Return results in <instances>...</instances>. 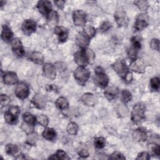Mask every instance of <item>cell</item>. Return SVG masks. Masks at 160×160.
Instances as JSON below:
<instances>
[{"mask_svg":"<svg viewBox=\"0 0 160 160\" xmlns=\"http://www.w3.org/2000/svg\"><path fill=\"white\" fill-rule=\"evenodd\" d=\"M49 159H69L68 155L62 149H58L56 154L49 157Z\"/></svg>","mask_w":160,"mask_h":160,"instance_id":"obj_28","label":"cell"},{"mask_svg":"<svg viewBox=\"0 0 160 160\" xmlns=\"http://www.w3.org/2000/svg\"><path fill=\"white\" fill-rule=\"evenodd\" d=\"M150 46L152 49L158 51L159 50V40L158 39H152L151 41Z\"/></svg>","mask_w":160,"mask_h":160,"instance_id":"obj_45","label":"cell"},{"mask_svg":"<svg viewBox=\"0 0 160 160\" xmlns=\"http://www.w3.org/2000/svg\"><path fill=\"white\" fill-rule=\"evenodd\" d=\"M0 3H1V8H2V6H4V4H5V3H6V1H1L0 2Z\"/></svg>","mask_w":160,"mask_h":160,"instance_id":"obj_50","label":"cell"},{"mask_svg":"<svg viewBox=\"0 0 160 160\" xmlns=\"http://www.w3.org/2000/svg\"><path fill=\"white\" fill-rule=\"evenodd\" d=\"M54 33L57 35L58 40L61 42H64L68 38V31L62 26H56L54 28Z\"/></svg>","mask_w":160,"mask_h":160,"instance_id":"obj_19","label":"cell"},{"mask_svg":"<svg viewBox=\"0 0 160 160\" xmlns=\"http://www.w3.org/2000/svg\"><path fill=\"white\" fill-rule=\"evenodd\" d=\"M79 156L82 157V158H86L89 156V152L86 149H81L78 152Z\"/></svg>","mask_w":160,"mask_h":160,"instance_id":"obj_48","label":"cell"},{"mask_svg":"<svg viewBox=\"0 0 160 160\" xmlns=\"http://www.w3.org/2000/svg\"><path fill=\"white\" fill-rule=\"evenodd\" d=\"M138 49H136L135 48H134L133 46H131L127 51V53H128V58L131 60L133 61L134 59H136L137 58V54H138Z\"/></svg>","mask_w":160,"mask_h":160,"instance_id":"obj_37","label":"cell"},{"mask_svg":"<svg viewBox=\"0 0 160 160\" xmlns=\"http://www.w3.org/2000/svg\"><path fill=\"white\" fill-rule=\"evenodd\" d=\"M133 139L138 142H143L147 140L148 134L146 131L142 128H138L132 132Z\"/></svg>","mask_w":160,"mask_h":160,"instance_id":"obj_20","label":"cell"},{"mask_svg":"<svg viewBox=\"0 0 160 160\" xmlns=\"http://www.w3.org/2000/svg\"><path fill=\"white\" fill-rule=\"evenodd\" d=\"M149 24V18L147 14L142 13L139 14L135 20L134 29L136 31H139L146 28Z\"/></svg>","mask_w":160,"mask_h":160,"instance_id":"obj_8","label":"cell"},{"mask_svg":"<svg viewBox=\"0 0 160 160\" xmlns=\"http://www.w3.org/2000/svg\"><path fill=\"white\" fill-rule=\"evenodd\" d=\"M2 79L4 83L7 85L15 84L19 81L16 73L12 71H8L4 72L2 75Z\"/></svg>","mask_w":160,"mask_h":160,"instance_id":"obj_17","label":"cell"},{"mask_svg":"<svg viewBox=\"0 0 160 160\" xmlns=\"http://www.w3.org/2000/svg\"><path fill=\"white\" fill-rule=\"evenodd\" d=\"M119 92V91L117 87L111 86L104 91V94L107 99H108L109 101H111L116 99L118 97Z\"/></svg>","mask_w":160,"mask_h":160,"instance_id":"obj_22","label":"cell"},{"mask_svg":"<svg viewBox=\"0 0 160 160\" xmlns=\"http://www.w3.org/2000/svg\"><path fill=\"white\" fill-rule=\"evenodd\" d=\"M110 159H125V156L120 152H114L109 158Z\"/></svg>","mask_w":160,"mask_h":160,"instance_id":"obj_44","label":"cell"},{"mask_svg":"<svg viewBox=\"0 0 160 160\" xmlns=\"http://www.w3.org/2000/svg\"><path fill=\"white\" fill-rule=\"evenodd\" d=\"M22 118L24 122L34 126L36 123V117L29 112H25L22 115Z\"/></svg>","mask_w":160,"mask_h":160,"instance_id":"obj_27","label":"cell"},{"mask_svg":"<svg viewBox=\"0 0 160 160\" xmlns=\"http://www.w3.org/2000/svg\"><path fill=\"white\" fill-rule=\"evenodd\" d=\"M74 78L81 86H84L89 78L90 72L85 66H79L74 71Z\"/></svg>","mask_w":160,"mask_h":160,"instance_id":"obj_5","label":"cell"},{"mask_svg":"<svg viewBox=\"0 0 160 160\" xmlns=\"http://www.w3.org/2000/svg\"><path fill=\"white\" fill-rule=\"evenodd\" d=\"M111 27V24L110 22L109 21H104L101 23V24L99 26V29L100 31L101 32H106L108 30H109L110 29V28Z\"/></svg>","mask_w":160,"mask_h":160,"instance_id":"obj_43","label":"cell"},{"mask_svg":"<svg viewBox=\"0 0 160 160\" xmlns=\"http://www.w3.org/2000/svg\"><path fill=\"white\" fill-rule=\"evenodd\" d=\"M42 137L48 141H54L56 138V131L50 128H46L42 133Z\"/></svg>","mask_w":160,"mask_h":160,"instance_id":"obj_24","label":"cell"},{"mask_svg":"<svg viewBox=\"0 0 160 160\" xmlns=\"http://www.w3.org/2000/svg\"><path fill=\"white\" fill-rule=\"evenodd\" d=\"M81 101L84 104L88 106H93L96 104L98 99L93 94L90 92H86L81 96Z\"/></svg>","mask_w":160,"mask_h":160,"instance_id":"obj_18","label":"cell"},{"mask_svg":"<svg viewBox=\"0 0 160 160\" xmlns=\"http://www.w3.org/2000/svg\"><path fill=\"white\" fill-rule=\"evenodd\" d=\"M129 68L134 72L138 73H144L145 72L146 66L142 59L136 58V59L131 61L129 65Z\"/></svg>","mask_w":160,"mask_h":160,"instance_id":"obj_16","label":"cell"},{"mask_svg":"<svg viewBox=\"0 0 160 160\" xmlns=\"http://www.w3.org/2000/svg\"><path fill=\"white\" fill-rule=\"evenodd\" d=\"M74 24L76 26H84L86 22V14L82 10H76L72 12Z\"/></svg>","mask_w":160,"mask_h":160,"instance_id":"obj_10","label":"cell"},{"mask_svg":"<svg viewBox=\"0 0 160 160\" xmlns=\"http://www.w3.org/2000/svg\"><path fill=\"white\" fill-rule=\"evenodd\" d=\"M5 149L6 152L11 156H15V154L18 153L19 150L18 146L13 144H8L6 146Z\"/></svg>","mask_w":160,"mask_h":160,"instance_id":"obj_30","label":"cell"},{"mask_svg":"<svg viewBox=\"0 0 160 160\" xmlns=\"http://www.w3.org/2000/svg\"><path fill=\"white\" fill-rule=\"evenodd\" d=\"M148 149L151 152L156 156H159L160 154V147L158 144L151 143L149 144L148 146Z\"/></svg>","mask_w":160,"mask_h":160,"instance_id":"obj_36","label":"cell"},{"mask_svg":"<svg viewBox=\"0 0 160 160\" xmlns=\"http://www.w3.org/2000/svg\"><path fill=\"white\" fill-rule=\"evenodd\" d=\"M134 3L136 5L138 8L141 11H146L148 8V4L147 1L144 0H140V1H136L134 2Z\"/></svg>","mask_w":160,"mask_h":160,"instance_id":"obj_40","label":"cell"},{"mask_svg":"<svg viewBox=\"0 0 160 160\" xmlns=\"http://www.w3.org/2000/svg\"><path fill=\"white\" fill-rule=\"evenodd\" d=\"M1 37V39L3 40V41L6 42H11L13 40L12 39L13 32H12L11 28L8 26L7 25L2 26Z\"/></svg>","mask_w":160,"mask_h":160,"instance_id":"obj_21","label":"cell"},{"mask_svg":"<svg viewBox=\"0 0 160 160\" xmlns=\"http://www.w3.org/2000/svg\"><path fill=\"white\" fill-rule=\"evenodd\" d=\"M94 144L96 148L99 149H102L105 146V144H106L105 139L102 137L96 138L94 141Z\"/></svg>","mask_w":160,"mask_h":160,"instance_id":"obj_35","label":"cell"},{"mask_svg":"<svg viewBox=\"0 0 160 160\" xmlns=\"http://www.w3.org/2000/svg\"><path fill=\"white\" fill-rule=\"evenodd\" d=\"M46 89L47 91H56V90H58V88L56 86L53 85V84H48V86H46Z\"/></svg>","mask_w":160,"mask_h":160,"instance_id":"obj_49","label":"cell"},{"mask_svg":"<svg viewBox=\"0 0 160 160\" xmlns=\"http://www.w3.org/2000/svg\"><path fill=\"white\" fill-rule=\"evenodd\" d=\"M20 113V109L17 106H10L8 111L4 112V118L5 121L11 125L16 124L18 121V116Z\"/></svg>","mask_w":160,"mask_h":160,"instance_id":"obj_6","label":"cell"},{"mask_svg":"<svg viewBox=\"0 0 160 160\" xmlns=\"http://www.w3.org/2000/svg\"><path fill=\"white\" fill-rule=\"evenodd\" d=\"M10 102H11V99L8 96H7L6 94H2L1 95V108H3L6 106L9 105Z\"/></svg>","mask_w":160,"mask_h":160,"instance_id":"obj_42","label":"cell"},{"mask_svg":"<svg viewBox=\"0 0 160 160\" xmlns=\"http://www.w3.org/2000/svg\"><path fill=\"white\" fill-rule=\"evenodd\" d=\"M66 129L69 134L71 135H76L78 131V126L76 122H71L68 124Z\"/></svg>","mask_w":160,"mask_h":160,"instance_id":"obj_31","label":"cell"},{"mask_svg":"<svg viewBox=\"0 0 160 160\" xmlns=\"http://www.w3.org/2000/svg\"><path fill=\"white\" fill-rule=\"evenodd\" d=\"M132 46L139 50L142 46V40L139 36H133L131 39Z\"/></svg>","mask_w":160,"mask_h":160,"instance_id":"obj_34","label":"cell"},{"mask_svg":"<svg viewBox=\"0 0 160 160\" xmlns=\"http://www.w3.org/2000/svg\"><path fill=\"white\" fill-rule=\"evenodd\" d=\"M112 67L114 71L124 81V82L126 83H130L132 81V74L129 71L125 60L122 59L116 60L112 64Z\"/></svg>","mask_w":160,"mask_h":160,"instance_id":"obj_1","label":"cell"},{"mask_svg":"<svg viewBox=\"0 0 160 160\" xmlns=\"http://www.w3.org/2000/svg\"><path fill=\"white\" fill-rule=\"evenodd\" d=\"M30 59L35 64H42L44 62V56L41 52L34 51L30 55Z\"/></svg>","mask_w":160,"mask_h":160,"instance_id":"obj_25","label":"cell"},{"mask_svg":"<svg viewBox=\"0 0 160 160\" xmlns=\"http://www.w3.org/2000/svg\"><path fill=\"white\" fill-rule=\"evenodd\" d=\"M36 22L32 19H26L22 24L21 29L23 33L27 36H30L36 31Z\"/></svg>","mask_w":160,"mask_h":160,"instance_id":"obj_11","label":"cell"},{"mask_svg":"<svg viewBox=\"0 0 160 160\" xmlns=\"http://www.w3.org/2000/svg\"><path fill=\"white\" fill-rule=\"evenodd\" d=\"M145 111L144 104L140 102L136 104L133 106L131 113V119L132 122L138 124L142 122L145 119Z\"/></svg>","mask_w":160,"mask_h":160,"instance_id":"obj_3","label":"cell"},{"mask_svg":"<svg viewBox=\"0 0 160 160\" xmlns=\"http://www.w3.org/2000/svg\"><path fill=\"white\" fill-rule=\"evenodd\" d=\"M48 18V22L51 24H54V23H56L58 20V14L56 11H52L49 14V15L47 16Z\"/></svg>","mask_w":160,"mask_h":160,"instance_id":"obj_41","label":"cell"},{"mask_svg":"<svg viewBox=\"0 0 160 160\" xmlns=\"http://www.w3.org/2000/svg\"><path fill=\"white\" fill-rule=\"evenodd\" d=\"M83 32L90 39L93 38L96 34V29L91 26H85L83 28Z\"/></svg>","mask_w":160,"mask_h":160,"instance_id":"obj_32","label":"cell"},{"mask_svg":"<svg viewBox=\"0 0 160 160\" xmlns=\"http://www.w3.org/2000/svg\"><path fill=\"white\" fill-rule=\"evenodd\" d=\"M54 2V4L56 5V6L58 8H59L61 9H62L64 8V4L66 3V1H65L60 0V1H56Z\"/></svg>","mask_w":160,"mask_h":160,"instance_id":"obj_47","label":"cell"},{"mask_svg":"<svg viewBox=\"0 0 160 160\" xmlns=\"http://www.w3.org/2000/svg\"><path fill=\"white\" fill-rule=\"evenodd\" d=\"M95 75L93 78L94 82L101 88H105L109 84V78L104 69L100 66L96 67L94 70Z\"/></svg>","mask_w":160,"mask_h":160,"instance_id":"obj_4","label":"cell"},{"mask_svg":"<svg viewBox=\"0 0 160 160\" xmlns=\"http://www.w3.org/2000/svg\"><path fill=\"white\" fill-rule=\"evenodd\" d=\"M32 103L38 109H43L46 106V101L44 98L39 94H36L31 100Z\"/></svg>","mask_w":160,"mask_h":160,"instance_id":"obj_23","label":"cell"},{"mask_svg":"<svg viewBox=\"0 0 160 160\" xmlns=\"http://www.w3.org/2000/svg\"><path fill=\"white\" fill-rule=\"evenodd\" d=\"M36 121L42 126H47L49 123V119L46 115L41 114L36 117Z\"/></svg>","mask_w":160,"mask_h":160,"instance_id":"obj_39","label":"cell"},{"mask_svg":"<svg viewBox=\"0 0 160 160\" xmlns=\"http://www.w3.org/2000/svg\"><path fill=\"white\" fill-rule=\"evenodd\" d=\"M38 11L42 15L48 16L49 14L52 11V4L49 1L42 0L38 1L36 6Z\"/></svg>","mask_w":160,"mask_h":160,"instance_id":"obj_13","label":"cell"},{"mask_svg":"<svg viewBox=\"0 0 160 160\" xmlns=\"http://www.w3.org/2000/svg\"><path fill=\"white\" fill-rule=\"evenodd\" d=\"M114 19L119 28L126 27L128 24V18L125 11L122 9H118L114 13Z\"/></svg>","mask_w":160,"mask_h":160,"instance_id":"obj_7","label":"cell"},{"mask_svg":"<svg viewBox=\"0 0 160 160\" xmlns=\"http://www.w3.org/2000/svg\"><path fill=\"white\" fill-rule=\"evenodd\" d=\"M14 93L17 98L20 99L27 98L29 94V88L27 84L24 82L19 83L15 89Z\"/></svg>","mask_w":160,"mask_h":160,"instance_id":"obj_9","label":"cell"},{"mask_svg":"<svg viewBox=\"0 0 160 160\" xmlns=\"http://www.w3.org/2000/svg\"><path fill=\"white\" fill-rule=\"evenodd\" d=\"M90 38H88L84 32H79L76 38V43L78 45L79 48H81V49H87L89 42H90Z\"/></svg>","mask_w":160,"mask_h":160,"instance_id":"obj_14","label":"cell"},{"mask_svg":"<svg viewBox=\"0 0 160 160\" xmlns=\"http://www.w3.org/2000/svg\"><path fill=\"white\" fill-rule=\"evenodd\" d=\"M11 49L14 54L19 58H22L25 54L22 43L18 38L13 39L11 41Z\"/></svg>","mask_w":160,"mask_h":160,"instance_id":"obj_12","label":"cell"},{"mask_svg":"<svg viewBox=\"0 0 160 160\" xmlns=\"http://www.w3.org/2000/svg\"><path fill=\"white\" fill-rule=\"evenodd\" d=\"M55 104L56 107L61 110H65L69 107L68 101L64 97L58 98L55 102Z\"/></svg>","mask_w":160,"mask_h":160,"instance_id":"obj_26","label":"cell"},{"mask_svg":"<svg viewBox=\"0 0 160 160\" xmlns=\"http://www.w3.org/2000/svg\"><path fill=\"white\" fill-rule=\"evenodd\" d=\"M94 54L91 49H84L76 51L74 54L75 62L79 66H86L94 59Z\"/></svg>","mask_w":160,"mask_h":160,"instance_id":"obj_2","label":"cell"},{"mask_svg":"<svg viewBox=\"0 0 160 160\" xmlns=\"http://www.w3.org/2000/svg\"><path fill=\"white\" fill-rule=\"evenodd\" d=\"M121 97L122 100L124 103H127L131 101L132 99V94L128 89H124L121 91Z\"/></svg>","mask_w":160,"mask_h":160,"instance_id":"obj_38","label":"cell"},{"mask_svg":"<svg viewBox=\"0 0 160 160\" xmlns=\"http://www.w3.org/2000/svg\"><path fill=\"white\" fill-rule=\"evenodd\" d=\"M43 75L47 78L54 80L56 76V71L55 66L51 63H45L42 68Z\"/></svg>","mask_w":160,"mask_h":160,"instance_id":"obj_15","label":"cell"},{"mask_svg":"<svg viewBox=\"0 0 160 160\" xmlns=\"http://www.w3.org/2000/svg\"><path fill=\"white\" fill-rule=\"evenodd\" d=\"M149 159H150L149 154L145 151L140 152L136 158V159H142V160H148Z\"/></svg>","mask_w":160,"mask_h":160,"instance_id":"obj_46","label":"cell"},{"mask_svg":"<svg viewBox=\"0 0 160 160\" xmlns=\"http://www.w3.org/2000/svg\"><path fill=\"white\" fill-rule=\"evenodd\" d=\"M150 86L152 90L158 91L160 86L159 78L158 77H154L150 80Z\"/></svg>","mask_w":160,"mask_h":160,"instance_id":"obj_33","label":"cell"},{"mask_svg":"<svg viewBox=\"0 0 160 160\" xmlns=\"http://www.w3.org/2000/svg\"><path fill=\"white\" fill-rule=\"evenodd\" d=\"M38 139V134L34 132H31L28 133L27 138H26V142L31 146H34L36 144V142Z\"/></svg>","mask_w":160,"mask_h":160,"instance_id":"obj_29","label":"cell"}]
</instances>
